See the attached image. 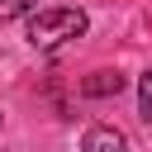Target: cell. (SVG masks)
<instances>
[{"label": "cell", "mask_w": 152, "mask_h": 152, "mask_svg": "<svg viewBox=\"0 0 152 152\" xmlns=\"http://www.w3.org/2000/svg\"><path fill=\"white\" fill-rule=\"evenodd\" d=\"M81 152H128V138L109 124H95L86 138H81Z\"/></svg>", "instance_id": "7a4b0ae2"}, {"label": "cell", "mask_w": 152, "mask_h": 152, "mask_svg": "<svg viewBox=\"0 0 152 152\" xmlns=\"http://www.w3.org/2000/svg\"><path fill=\"white\" fill-rule=\"evenodd\" d=\"M86 33V14L81 10H66V5H52V10H38L28 19V43L33 48H57L66 38H81Z\"/></svg>", "instance_id": "6da1fadb"}, {"label": "cell", "mask_w": 152, "mask_h": 152, "mask_svg": "<svg viewBox=\"0 0 152 152\" xmlns=\"http://www.w3.org/2000/svg\"><path fill=\"white\" fill-rule=\"evenodd\" d=\"M28 5H33V0H0V24H5V19H14V14H24Z\"/></svg>", "instance_id": "5b68a950"}, {"label": "cell", "mask_w": 152, "mask_h": 152, "mask_svg": "<svg viewBox=\"0 0 152 152\" xmlns=\"http://www.w3.org/2000/svg\"><path fill=\"white\" fill-rule=\"evenodd\" d=\"M119 90H124V76H119V71H95V76L81 81V95H90V100H109V95H119Z\"/></svg>", "instance_id": "3957f363"}, {"label": "cell", "mask_w": 152, "mask_h": 152, "mask_svg": "<svg viewBox=\"0 0 152 152\" xmlns=\"http://www.w3.org/2000/svg\"><path fill=\"white\" fill-rule=\"evenodd\" d=\"M138 109H142V119L152 124V71H142V81H138Z\"/></svg>", "instance_id": "277c9868"}]
</instances>
